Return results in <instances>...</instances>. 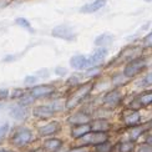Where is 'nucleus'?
<instances>
[{
	"label": "nucleus",
	"mask_w": 152,
	"mask_h": 152,
	"mask_svg": "<svg viewBox=\"0 0 152 152\" xmlns=\"http://www.w3.org/2000/svg\"><path fill=\"white\" fill-rule=\"evenodd\" d=\"M92 87H94V85L91 84V82H86V84H84V85H81L80 87H77L70 95V96L67 97L66 102H65V109L72 110V109H75L76 106H79L82 101H84L88 96V94L91 92Z\"/></svg>",
	"instance_id": "f257e3e1"
},
{
	"label": "nucleus",
	"mask_w": 152,
	"mask_h": 152,
	"mask_svg": "<svg viewBox=\"0 0 152 152\" xmlns=\"http://www.w3.org/2000/svg\"><path fill=\"white\" fill-rule=\"evenodd\" d=\"M34 140V135L29 129H19L12 134L10 142L11 145H14L15 147H25L26 145H29L31 141Z\"/></svg>",
	"instance_id": "f03ea898"
},
{
	"label": "nucleus",
	"mask_w": 152,
	"mask_h": 152,
	"mask_svg": "<svg viewBox=\"0 0 152 152\" xmlns=\"http://www.w3.org/2000/svg\"><path fill=\"white\" fill-rule=\"evenodd\" d=\"M79 141L82 146H97V145L109 141V135H107V132L90 131L85 136H82Z\"/></svg>",
	"instance_id": "7ed1b4c3"
},
{
	"label": "nucleus",
	"mask_w": 152,
	"mask_h": 152,
	"mask_svg": "<svg viewBox=\"0 0 152 152\" xmlns=\"http://www.w3.org/2000/svg\"><path fill=\"white\" fill-rule=\"evenodd\" d=\"M146 67V61L143 59H137V60H134L131 61L130 64L126 65L125 70H124V75L125 77H134L137 74H140L143 69Z\"/></svg>",
	"instance_id": "20e7f679"
},
{
	"label": "nucleus",
	"mask_w": 152,
	"mask_h": 152,
	"mask_svg": "<svg viewBox=\"0 0 152 152\" xmlns=\"http://www.w3.org/2000/svg\"><path fill=\"white\" fill-rule=\"evenodd\" d=\"M53 36L54 37H59V39L66 40V41H72L76 39V34L74 33V30L67 26V25H59L53 29Z\"/></svg>",
	"instance_id": "39448f33"
},
{
	"label": "nucleus",
	"mask_w": 152,
	"mask_h": 152,
	"mask_svg": "<svg viewBox=\"0 0 152 152\" xmlns=\"http://www.w3.org/2000/svg\"><path fill=\"white\" fill-rule=\"evenodd\" d=\"M122 121L125 122V125L127 126H136L138 122L141 121V115L140 112L135 109H130V110H126L122 113Z\"/></svg>",
	"instance_id": "423d86ee"
},
{
	"label": "nucleus",
	"mask_w": 152,
	"mask_h": 152,
	"mask_svg": "<svg viewBox=\"0 0 152 152\" xmlns=\"http://www.w3.org/2000/svg\"><path fill=\"white\" fill-rule=\"evenodd\" d=\"M122 100V92L120 90H112L104 96V104L109 107L117 106Z\"/></svg>",
	"instance_id": "0eeeda50"
},
{
	"label": "nucleus",
	"mask_w": 152,
	"mask_h": 152,
	"mask_svg": "<svg viewBox=\"0 0 152 152\" xmlns=\"http://www.w3.org/2000/svg\"><path fill=\"white\" fill-rule=\"evenodd\" d=\"M61 130V125L58 122V121H51L46 125L41 126L39 129V135L41 137H46V136H53L55 134H58V132Z\"/></svg>",
	"instance_id": "6e6552de"
},
{
	"label": "nucleus",
	"mask_w": 152,
	"mask_h": 152,
	"mask_svg": "<svg viewBox=\"0 0 152 152\" xmlns=\"http://www.w3.org/2000/svg\"><path fill=\"white\" fill-rule=\"evenodd\" d=\"M70 65L74 69H77V70H81V69H85L87 66H91V61L88 56L85 55H75L71 58L70 60Z\"/></svg>",
	"instance_id": "1a4fd4ad"
},
{
	"label": "nucleus",
	"mask_w": 152,
	"mask_h": 152,
	"mask_svg": "<svg viewBox=\"0 0 152 152\" xmlns=\"http://www.w3.org/2000/svg\"><path fill=\"white\" fill-rule=\"evenodd\" d=\"M54 92V87L50 85H39L35 86L30 90V95L34 99H40V97H45L48 95Z\"/></svg>",
	"instance_id": "9d476101"
},
{
	"label": "nucleus",
	"mask_w": 152,
	"mask_h": 152,
	"mask_svg": "<svg viewBox=\"0 0 152 152\" xmlns=\"http://www.w3.org/2000/svg\"><path fill=\"white\" fill-rule=\"evenodd\" d=\"M55 111L53 110L51 106H46V105H41V106H36L33 110V115L37 118H50L54 116Z\"/></svg>",
	"instance_id": "9b49d317"
},
{
	"label": "nucleus",
	"mask_w": 152,
	"mask_h": 152,
	"mask_svg": "<svg viewBox=\"0 0 152 152\" xmlns=\"http://www.w3.org/2000/svg\"><path fill=\"white\" fill-rule=\"evenodd\" d=\"M105 5H106V0H94V1L82 6L80 11L84 12V14H91V12H96L97 10L102 9Z\"/></svg>",
	"instance_id": "f8f14e48"
},
{
	"label": "nucleus",
	"mask_w": 152,
	"mask_h": 152,
	"mask_svg": "<svg viewBox=\"0 0 152 152\" xmlns=\"http://www.w3.org/2000/svg\"><path fill=\"white\" fill-rule=\"evenodd\" d=\"M91 131L90 124H82V125H75L71 129V137L75 140H80L82 136H85L86 134Z\"/></svg>",
	"instance_id": "ddd939ff"
},
{
	"label": "nucleus",
	"mask_w": 152,
	"mask_h": 152,
	"mask_svg": "<svg viewBox=\"0 0 152 152\" xmlns=\"http://www.w3.org/2000/svg\"><path fill=\"white\" fill-rule=\"evenodd\" d=\"M91 126V131H96V132H107L111 129V124L105 118H97L94 120L90 122Z\"/></svg>",
	"instance_id": "4468645a"
},
{
	"label": "nucleus",
	"mask_w": 152,
	"mask_h": 152,
	"mask_svg": "<svg viewBox=\"0 0 152 152\" xmlns=\"http://www.w3.org/2000/svg\"><path fill=\"white\" fill-rule=\"evenodd\" d=\"M106 56H107V49L106 48L96 49L90 56H88V58H90V61H91V66H95L96 64H99V62H101Z\"/></svg>",
	"instance_id": "2eb2a0df"
},
{
	"label": "nucleus",
	"mask_w": 152,
	"mask_h": 152,
	"mask_svg": "<svg viewBox=\"0 0 152 152\" xmlns=\"http://www.w3.org/2000/svg\"><path fill=\"white\" fill-rule=\"evenodd\" d=\"M67 121L70 122L71 125H82V124H88L90 122V116L85 112H77V113H74L70 117L67 118Z\"/></svg>",
	"instance_id": "dca6fc26"
},
{
	"label": "nucleus",
	"mask_w": 152,
	"mask_h": 152,
	"mask_svg": "<svg viewBox=\"0 0 152 152\" xmlns=\"http://www.w3.org/2000/svg\"><path fill=\"white\" fill-rule=\"evenodd\" d=\"M62 146V141L60 138H49L44 142V148L49 152H56L58 150H60Z\"/></svg>",
	"instance_id": "f3484780"
},
{
	"label": "nucleus",
	"mask_w": 152,
	"mask_h": 152,
	"mask_svg": "<svg viewBox=\"0 0 152 152\" xmlns=\"http://www.w3.org/2000/svg\"><path fill=\"white\" fill-rule=\"evenodd\" d=\"M148 129V126H132V127L130 129V131H129V138H130V141H136L138 137H140L145 131H146Z\"/></svg>",
	"instance_id": "a211bd4d"
},
{
	"label": "nucleus",
	"mask_w": 152,
	"mask_h": 152,
	"mask_svg": "<svg viewBox=\"0 0 152 152\" xmlns=\"http://www.w3.org/2000/svg\"><path fill=\"white\" fill-rule=\"evenodd\" d=\"M10 116L12 118H15V120H25L28 116V111L24 109V106H20V105H18V106H14L12 109L10 110Z\"/></svg>",
	"instance_id": "6ab92c4d"
},
{
	"label": "nucleus",
	"mask_w": 152,
	"mask_h": 152,
	"mask_svg": "<svg viewBox=\"0 0 152 152\" xmlns=\"http://www.w3.org/2000/svg\"><path fill=\"white\" fill-rule=\"evenodd\" d=\"M112 41H113V35H111L109 33H105V34L100 35V36H97L96 39H95V45L104 48L106 45H110V44H112Z\"/></svg>",
	"instance_id": "aec40b11"
},
{
	"label": "nucleus",
	"mask_w": 152,
	"mask_h": 152,
	"mask_svg": "<svg viewBox=\"0 0 152 152\" xmlns=\"http://www.w3.org/2000/svg\"><path fill=\"white\" fill-rule=\"evenodd\" d=\"M117 152H132L135 150V145L132 141H125V142H120L116 146Z\"/></svg>",
	"instance_id": "412c9836"
},
{
	"label": "nucleus",
	"mask_w": 152,
	"mask_h": 152,
	"mask_svg": "<svg viewBox=\"0 0 152 152\" xmlns=\"http://www.w3.org/2000/svg\"><path fill=\"white\" fill-rule=\"evenodd\" d=\"M136 101H137L138 106H147V105L152 104V92H145V94H142Z\"/></svg>",
	"instance_id": "4be33fe9"
},
{
	"label": "nucleus",
	"mask_w": 152,
	"mask_h": 152,
	"mask_svg": "<svg viewBox=\"0 0 152 152\" xmlns=\"http://www.w3.org/2000/svg\"><path fill=\"white\" fill-rule=\"evenodd\" d=\"M112 150H113V147L111 146V143H109V141L101 143V145H97V146L95 147V152H112Z\"/></svg>",
	"instance_id": "5701e85b"
},
{
	"label": "nucleus",
	"mask_w": 152,
	"mask_h": 152,
	"mask_svg": "<svg viewBox=\"0 0 152 152\" xmlns=\"http://www.w3.org/2000/svg\"><path fill=\"white\" fill-rule=\"evenodd\" d=\"M33 102H34V97L29 94V95H24V96L20 99V102H19V105L25 107V106H28V105H31Z\"/></svg>",
	"instance_id": "b1692460"
},
{
	"label": "nucleus",
	"mask_w": 152,
	"mask_h": 152,
	"mask_svg": "<svg viewBox=\"0 0 152 152\" xmlns=\"http://www.w3.org/2000/svg\"><path fill=\"white\" fill-rule=\"evenodd\" d=\"M15 23L19 25V26H21V28H26V29H29V31H33L30 23H29L25 18H18L16 20H15Z\"/></svg>",
	"instance_id": "393cba45"
},
{
	"label": "nucleus",
	"mask_w": 152,
	"mask_h": 152,
	"mask_svg": "<svg viewBox=\"0 0 152 152\" xmlns=\"http://www.w3.org/2000/svg\"><path fill=\"white\" fill-rule=\"evenodd\" d=\"M136 152H152V145L145 142L136 148Z\"/></svg>",
	"instance_id": "a878e982"
},
{
	"label": "nucleus",
	"mask_w": 152,
	"mask_h": 152,
	"mask_svg": "<svg viewBox=\"0 0 152 152\" xmlns=\"http://www.w3.org/2000/svg\"><path fill=\"white\" fill-rule=\"evenodd\" d=\"M141 85L142 86H152V72L147 74L141 81Z\"/></svg>",
	"instance_id": "bb28decb"
},
{
	"label": "nucleus",
	"mask_w": 152,
	"mask_h": 152,
	"mask_svg": "<svg viewBox=\"0 0 152 152\" xmlns=\"http://www.w3.org/2000/svg\"><path fill=\"white\" fill-rule=\"evenodd\" d=\"M10 96H11V99H21L24 96V91L21 88H15V90L11 92Z\"/></svg>",
	"instance_id": "cd10ccee"
},
{
	"label": "nucleus",
	"mask_w": 152,
	"mask_h": 152,
	"mask_svg": "<svg viewBox=\"0 0 152 152\" xmlns=\"http://www.w3.org/2000/svg\"><path fill=\"white\" fill-rule=\"evenodd\" d=\"M100 72V67L97 66H92L91 69H88V71L86 72V76H91V77H94L95 75H97Z\"/></svg>",
	"instance_id": "c85d7f7f"
},
{
	"label": "nucleus",
	"mask_w": 152,
	"mask_h": 152,
	"mask_svg": "<svg viewBox=\"0 0 152 152\" xmlns=\"http://www.w3.org/2000/svg\"><path fill=\"white\" fill-rule=\"evenodd\" d=\"M50 106L53 107V110H54L55 112H56V111H61V110L65 107V106H62V105H61L60 101H54V102H53L51 105H50Z\"/></svg>",
	"instance_id": "c756f323"
},
{
	"label": "nucleus",
	"mask_w": 152,
	"mask_h": 152,
	"mask_svg": "<svg viewBox=\"0 0 152 152\" xmlns=\"http://www.w3.org/2000/svg\"><path fill=\"white\" fill-rule=\"evenodd\" d=\"M143 44L146 46L148 48H152V33H150L148 35L145 36V39H143Z\"/></svg>",
	"instance_id": "7c9ffc66"
},
{
	"label": "nucleus",
	"mask_w": 152,
	"mask_h": 152,
	"mask_svg": "<svg viewBox=\"0 0 152 152\" xmlns=\"http://www.w3.org/2000/svg\"><path fill=\"white\" fill-rule=\"evenodd\" d=\"M67 152H88V150L86 146H80V147H75V148L69 150Z\"/></svg>",
	"instance_id": "2f4dec72"
},
{
	"label": "nucleus",
	"mask_w": 152,
	"mask_h": 152,
	"mask_svg": "<svg viewBox=\"0 0 152 152\" xmlns=\"http://www.w3.org/2000/svg\"><path fill=\"white\" fill-rule=\"evenodd\" d=\"M35 82H36V77H35V76H26V77H25V84H26V85L35 84Z\"/></svg>",
	"instance_id": "473e14b6"
},
{
	"label": "nucleus",
	"mask_w": 152,
	"mask_h": 152,
	"mask_svg": "<svg viewBox=\"0 0 152 152\" xmlns=\"http://www.w3.org/2000/svg\"><path fill=\"white\" fill-rule=\"evenodd\" d=\"M8 96H9V90H6V88L0 90V100H5Z\"/></svg>",
	"instance_id": "72a5a7b5"
},
{
	"label": "nucleus",
	"mask_w": 152,
	"mask_h": 152,
	"mask_svg": "<svg viewBox=\"0 0 152 152\" xmlns=\"http://www.w3.org/2000/svg\"><path fill=\"white\" fill-rule=\"evenodd\" d=\"M10 0H0V9H4L5 6H8Z\"/></svg>",
	"instance_id": "f704fd0d"
},
{
	"label": "nucleus",
	"mask_w": 152,
	"mask_h": 152,
	"mask_svg": "<svg viewBox=\"0 0 152 152\" xmlns=\"http://www.w3.org/2000/svg\"><path fill=\"white\" fill-rule=\"evenodd\" d=\"M56 74H58V75H65L66 74V70H65V69L58 67V69H56Z\"/></svg>",
	"instance_id": "c9c22d12"
},
{
	"label": "nucleus",
	"mask_w": 152,
	"mask_h": 152,
	"mask_svg": "<svg viewBox=\"0 0 152 152\" xmlns=\"http://www.w3.org/2000/svg\"><path fill=\"white\" fill-rule=\"evenodd\" d=\"M39 75H40V76H48L49 72H48V71H39Z\"/></svg>",
	"instance_id": "e433bc0d"
},
{
	"label": "nucleus",
	"mask_w": 152,
	"mask_h": 152,
	"mask_svg": "<svg viewBox=\"0 0 152 152\" xmlns=\"http://www.w3.org/2000/svg\"><path fill=\"white\" fill-rule=\"evenodd\" d=\"M31 152H45V151L41 150V148H37V150H34V151H31Z\"/></svg>",
	"instance_id": "4c0bfd02"
},
{
	"label": "nucleus",
	"mask_w": 152,
	"mask_h": 152,
	"mask_svg": "<svg viewBox=\"0 0 152 152\" xmlns=\"http://www.w3.org/2000/svg\"><path fill=\"white\" fill-rule=\"evenodd\" d=\"M0 152H12V151H9V150H5V148H0Z\"/></svg>",
	"instance_id": "58836bf2"
},
{
	"label": "nucleus",
	"mask_w": 152,
	"mask_h": 152,
	"mask_svg": "<svg viewBox=\"0 0 152 152\" xmlns=\"http://www.w3.org/2000/svg\"><path fill=\"white\" fill-rule=\"evenodd\" d=\"M145 1H152V0H145Z\"/></svg>",
	"instance_id": "ea45409f"
},
{
	"label": "nucleus",
	"mask_w": 152,
	"mask_h": 152,
	"mask_svg": "<svg viewBox=\"0 0 152 152\" xmlns=\"http://www.w3.org/2000/svg\"><path fill=\"white\" fill-rule=\"evenodd\" d=\"M0 137H1V135H0Z\"/></svg>",
	"instance_id": "a19ab883"
}]
</instances>
